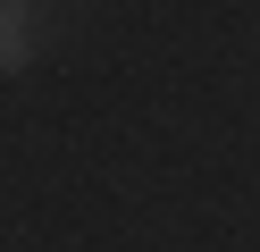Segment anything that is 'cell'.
Here are the masks:
<instances>
[{
  "mask_svg": "<svg viewBox=\"0 0 260 252\" xmlns=\"http://www.w3.org/2000/svg\"><path fill=\"white\" fill-rule=\"evenodd\" d=\"M34 59V0H0V67Z\"/></svg>",
  "mask_w": 260,
  "mask_h": 252,
  "instance_id": "cell-1",
  "label": "cell"
}]
</instances>
